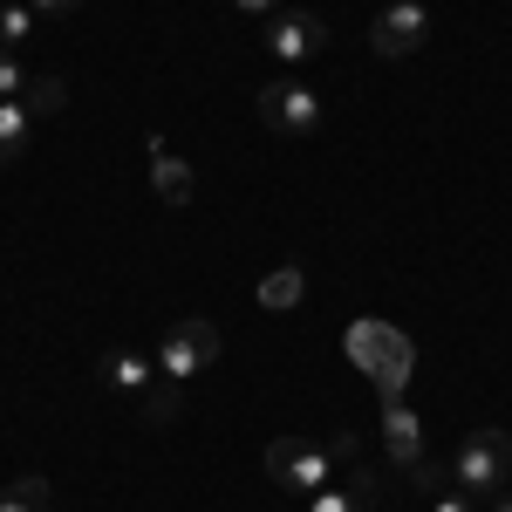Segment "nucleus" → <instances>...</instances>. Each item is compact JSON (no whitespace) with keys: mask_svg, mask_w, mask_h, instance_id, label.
<instances>
[{"mask_svg":"<svg viewBox=\"0 0 512 512\" xmlns=\"http://www.w3.org/2000/svg\"><path fill=\"white\" fill-rule=\"evenodd\" d=\"M362 465V444L349 431H321V437H274L267 444V478L287 485V492H301V499H315L321 485H335V478Z\"/></svg>","mask_w":512,"mask_h":512,"instance_id":"f257e3e1","label":"nucleus"},{"mask_svg":"<svg viewBox=\"0 0 512 512\" xmlns=\"http://www.w3.org/2000/svg\"><path fill=\"white\" fill-rule=\"evenodd\" d=\"M342 349L355 355V369H369V383H376L383 396H403L410 362H417V349H410L403 328H390V321H355L349 335H342Z\"/></svg>","mask_w":512,"mask_h":512,"instance_id":"f03ea898","label":"nucleus"},{"mask_svg":"<svg viewBox=\"0 0 512 512\" xmlns=\"http://www.w3.org/2000/svg\"><path fill=\"white\" fill-rule=\"evenodd\" d=\"M451 478H458V492H485V499H499V492L512 485V431H499V424H478V431L458 444Z\"/></svg>","mask_w":512,"mask_h":512,"instance_id":"7ed1b4c3","label":"nucleus"},{"mask_svg":"<svg viewBox=\"0 0 512 512\" xmlns=\"http://www.w3.org/2000/svg\"><path fill=\"white\" fill-rule=\"evenodd\" d=\"M219 328L212 321H198V315H185V321H171L158 335V369L171 376V383H185V376H198V369H212L219 362Z\"/></svg>","mask_w":512,"mask_h":512,"instance_id":"20e7f679","label":"nucleus"},{"mask_svg":"<svg viewBox=\"0 0 512 512\" xmlns=\"http://www.w3.org/2000/svg\"><path fill=\"white\" fill-rule=\"evenodd\" d=\"M260 123H267L274 137H315L321 130V96L301 76H280V82L260 89Z\"/></svg>","mask_w":512,"mask_h":512,"instance_id":"39448f33","label":"nucleus"},{"mask_svg":"<svg viewBox=\"0 0 512 512\" xmlns=\"http://www.w3.org/2000/svg\"><path fill=\"white\" fill-rule=\"evenodd\" d=\"M424 41H431V7H424V0H390V7L376 14V28H369V48H376L383 62L417 55Z\"/></svg>","mask_w":512,"mask_h":512,"instance_id":"423d86ee","label":"nucleus"},{"mask_svg":"<svg viewBox=\"0 0 512 512\" xmlns=\"http://www.w3.org/2000/svg\"><path fill=\"white\" fill-rule=\"evenodd\" d=\"M267 48H274V62H287V69H301V62H315L321 48H328V21L321 14H274L267 21Z\"/></svg>","mask_w":512,"mask_h":512,"instance_id":"0eeeda50","label":"nucleus"},{"mask_svg":"<svg viewBox=\"0 0 512 512\" xmlns=\"http://www.w3.org/2000/svg\"><path fill=\"white\" fill-rule=\"evenodd\" d=\"M383 451H390V465H403V478L424 465V424L403 396H383Z\"/></svg>","mask_w":512,"mask_h":512,"instance_id":"6e6552de","label":"nucleus"},{"mask_svg":"<svg viewBox=\"0 0 512 512\" xmlns=\"http://www.w3.org/2000/svg\"><path fill=\"white\" fill-rule=\"evenodd\" d=\"M369 499H376V472L369 465H349L335 485H321L315 499H308V512H369Z\"/></svg>","mask_w":512,"mask_h":512,"instance_id":"1a4fd4ad","label":"nucleus"},{"mask_svg":"<svg viewBox=\"0 0 512 512\" xmlns=\"http://www.w3.org/2000/svg\"><path fill=\"white\" fill-rule=\"evenodd\" d=\"M151 185H158L164 205H192V164L178 158L164 137H151Z\"/></svg>","mask_w":512,"mask_h":512,"instance_id":"9d476101","label":"nucleus"},{"mask_svg":"<svg viewBox=\"0 0 512 512\" xmlns=\"http://www.w3.org/2000/svg\"><path fill=\"white\" fill-rule=\"evenodd\" d=\"M164 369L151 362V355H137V349H117V355H103V383L117 396H144L151 383H158Z\"/></svg>","mask_w":512,"mask_h":512,"instance_id":"9b49d317","label":"nucleus"},{"mask_svg":"<svg viewBox=\"0 0 512 512\" xmlns=\"http://www.w3.org/2000/svg\"><path fill=\"white\" fill-rule=\"evenodd\" d=\"M308 301V274L287 260V267H274V274L260 280V308H274V315H287V308H301Z\"/></svg>","mask_w":512,"mask_h":512,"instance_id":"f8f14e48","label":"nucleus"},{"mask_svg":"<svg viewBox=\"0 0 512 512\" xmlns=\"http://www.w3.org/2000/svg\"><path fill=\"white\" fill-rule=\"evenodd\" d=\"M28 123H35V110L14 96V103H0V164H14L21 151H28Z\"/></svg>","mask_w":512,"mask_h":512,"instance_id":"ddd939ff","label":"nucleus"},{"mask_svg":"<svg viewBox=\"0 0 512 512\" xmlns=\"http://www.w3.org/2000/svg\"><path fill=\"white\" fill-rule=\"evenodd\" d=\"M35 7H28V0H0V48H21V41L35 35Z\"/></svg>","mask_w":512,"mask_h":512,"instance_id":"4468645a","label":"nucleus"},{"mask_svg":"<svg viewBox=\"0 0 512 512\" xmlns=\"http://www.w3.org/2000/svg\"><path fill=\"white\" fill-rule=\"evenodd\" d=\"M0 512H48V478H14L7 492H0Z\"/></svg>","mask_w":512,"mask_h":512,"instance_id":"2eb2a0df","label":"nucleus"},{"mask_svg":"<svg viewBox=\"0 0 512 512\" xmlns=\"http://www.w3.org/2000/svg\"><path fill=\"white\" fill-rule=\"evenodd\" d=\"M137 410H144V424H171V417H178V383H171V376H158L151 390L137 396Z\"/></svg>","mask_w":512,"mask_h":512,"instance_id":"dca6fc26","label":"nucleus"},{"mask_svg":"<svg viewBox=\"0 0 512 512\" xmlns=\"http://www.w3.org/2000/svg\"><path fill=\"white\" fill-rule=\"evenodd\" d=\"M21 103H28L35 117H55V110L69 103V89H62V76H35V82H28V96H21Z\"/></svg>","mask_w":512,"mask_h":512,"instance_id":"f3484780","label":"nucleus"},{"mask_svg":"<svg viewBox=\"0 0 512 512\" xmlns=\"http://www.w3.org/2000/svg\"><path fill=\"white\" fill-rule=\"evenodd\" d=\"M14 96H28V76H21L14 48H0V103H14Z\"/></svg>","mask_w":512,"mask_h":512,"instance_id":"a211bd4d","label":"nucleus"},{"mask_svg":"<svg viewBox=\"0 0 512 512\" xmlns=\"http://www.w3.org/2000/svg\"><path fill=\"white\" fill-rule=\"evenodd\" d=\"M431 512H472V506H465V492H458V478H451L444 492H431Z\"/></svg>","mask_w":512,"mask_h":512,"instance_id":"6ab92c4d","label":"nucleus"},{"mask_svg":"<svg viewBox=\"0 0 512 512\" xmlns=\"http://www.w3.org/2000/svg\"><path fill=\"white\" fill-rule=\"evenodd\" d=\"M28 7H35V14H41V21H62V14H76V7H82V0H28Z\"/></svg>","mask_w":512,"mask_h":512,"instance_id":"aec40b11","label":"nucleus"},{"mask_svg":"<svg viewBox=\"0 0 512 512\" xmlns=\"http://www.w3.org/2000/svg\"><path fill=\"white\" fill-rule=\"evenodd\" d=\"M239 14H280V0H233Z\"/></svg>","mask_w":512,"mask_h":512,"instance_id":"412c9836","label":"nucleus"},{"mask_svg":"<svg viewBox=\"0 0 512 512\" xmlns=\"http://www.w3.org/2000/svg\"><path fill=\"white\" fill-rule=\"evenodd\" d=\"M492 512H512V485H506V492H499V499H492Z\"/></svg>","mask_w":512,"mask_h":512,"instance_id":"4be33fe9","label":"nucleus"}]
</instances>
